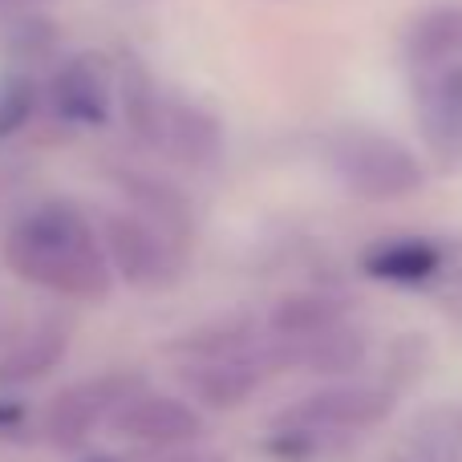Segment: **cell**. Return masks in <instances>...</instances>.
<instances>
[{"label": "cell", "instance_id": "8fae6325", "mask_svg": "<svg viewBox=\"0 0 462 462\" xmlns=\"http://www.w3.org/2000/svg\"><path fill=\"white\" fill-rule=\"evenodd\" d=\"M263 357L268 369H304V374H353L365 361V337L341 320V325L325 328L312 337H296V341H272L263 337Z\"/></svg>", "mask_w": 462, "mask_h": 462}, {"label": "cell", "instance_id": "9a60e30c", "mask_svg": "<svg viewBox=\"0 0 462 462\" xmlns=\"http://www.w3.org/2000/svg\"><path fill=\"white\" fill-rule=\"evenodd\" d=\"M349 320V304L337 300L328 292H296L284 296V300L272 309L268 317V333L272 341H296V337H312V333H325V328L341 325Z\"/></svg>", "mask_w": 462, "mask_h": 462}, {"label": "cell", "instance_id": "8992f818", "mask_svg": "<svg viewBox=\"0 0 462 462\" xmlns=\"http://www.w3.org/2000/svg\"><path fill=\"white\" fill-rule=\"evenodd\" d=\"M138 390H146V382L126 369H110V374L86 377V382L61 390L45 410V439L57 450H78L89 434L102 422H110L118 414L122 402H130Z\"/></svg>", "mask_w": 462, "mask_h": 462}, {"label": "cell", "instance_id": "44dd1931", "mask_svg": "<svg viewBox=\"0 0 462 462\" xmlns=\"http://www.w3.org/2000/svg\"><path fill=\"white\" fill-rule=\"evenodd\" d=\"M86 462H110V458H86Z\"/></svg>", "mask_w": 462, "mask_h": 462}, {"label": "cell", "instance_id": "e0dca14e", "mask_svg": "<svg viewBox=\"0 0 462 462\" xmlns=\"http://www.w3.org/2000/svg\"><path fill=\"white\" fill-rule=\"evenodd\" d=\"M32 110H37V86L29 78L13 73V78L0 81V138L16 134L32 118Z\"/></svg>", "mask_w": 462, "mask_h": 462}, {"label": "cell", "instance_id": "9c48e42d", "mask_svg": "<svg viewBox=\"0 0 462 462\" xmlns=\"http://www.w3.org/2000/svg\"><path fill=\"white\" fill-rule=\"evenodd\" d=\"M114 106H118V81L110 65L94 53L69 57L49 81V110L65 126H106L114 118Z\"/></svg>", "mask_w": 462, "mask_h": 462}, {"label": "cell", "instance_id": "6da1fadb", "mask_svg": "<svg viewBox=\"0 0 462 462\" xmlns=\"http://www.w3.org/2000/svg\"><path fill=\"white\" fill-rule=\"evenodd\" d=\"M5 263L29 284L81 304L106 300L114 288L97 227L69 199H49L24 211L5 236Z\"/></svg>", "mask_w": 462, "mask_h": 462}, {"label": "cell", "instance_id": "ba28073f", "mask_svg": "<svg viewBox=\"0 0 462 462\" xmlns=\"http://www.w3.org/2000/svg\"><path fill=\"white\" fill-rule=\"evenodd\" d=\"M414 73V118L426 151L442 167H462V61L418 65Z\"/></svg>", "mask_w": 462, "mask_h": 462}, {"label": "cell", "instance_id": "ac0fdd59", "mask_svg": "<svg viewBox=\"0 0 462 462\" xmlns=\"http://www.w3.org/2000/svg\"><path fill=\"white\" fill-rule=\"evenodd\" d=\"M159 462H227L224 455H195V450H179V455H167Z\"/></svg>", "mask_w": 462, "mask_h": 462}, {"label": "cell", "instance_id": "d6986e66", "mask_svg": "<svg viewBox=\"0 0 462 462\" xmlns=\"http://www.w3.org/2000/svg\"><path fill=\"white\" fill-rule=\"evenodd\" d=\"M45 0H0V13H24V8H37Z\"/></svg>", "mask_w": 462, "mask_h": 462}, {"label": "cell", "instance_id": "30bf717a", "mask_svg": "<svg viewBox=\"0 0 462 462\" xmlns=\"http://www.w3.org/2000/svg\"><path fill=\"white\" fill-rule=\"evenodd\" d=\"M110 426L114 434L130 442H146V447H187L203 434V414L195 402L175 398V393L138 390L134 398L118 406Z\"/></svg>", "mask_w": 462, "mask_h": 462}, {"label": "cell", "instance_id": "52a82bcc", "mask_svg": "<svg viewBox=\"0 0 462 462\" xmlns=\"http://www.w3.org/2000/svg\"><path fill=\"white\" fill-rule=\"evenodd\" d=\"M268 357H263V337L255 333L252 341L236 345V349L219 353H195L183 357L179 377H183L187 393L199 402L203 410H236L252 398L268 377Z\"/></svg>", "mask_w": 462, "mask_h": 462}, {"label": "cell", "instance_id": "3957f363", "mask_svg": "<svg viewBox=\"0 0 462 462\" xmlns=\"http://www.w3.org/2000/svg\"><path fill=\"white\" fill-rule=\"evenodd\" d=\"M325 159L328 175L345 187L349 195L369 203H393L410 199L426 187V167L406 143L393 134L369 126H341L325 138Z\"/></svg>", "mask_w": 462, "mask_h": 462}, {"label": "cell", "instance_id": "2e32d148", "mask_svg": "<svg viewBox=\"0 0 462 462\" xmlns=\"http://www.w3.org/2000/svg\"><path fill=\"white\" fill-rule=\"evenodd\" d=\"M65 349H69V328L57 325V320H45L0 361V382L5 385L37 382V377H45L65 357Z\"/></svg>", "mask_w": 462, "mask_h": 462}, {"label": "cell", "instance_id": "ffe728a7", "mask_svg": "<svg viewBox=\"0 0 462 462\" xmlns=\"http://www.w3.org/2000/svg\"><path fill=\"white\" fill-rule=\"evenodd\" d=\"M385 462H430V458H418V455H398V458H385Z\"/></svg>", "mask_w": 462, "mask_h": 462}, {"label": "cell", "instance_id": "5b68a950", "mask_svg": "<svg viewBox=\"0 0 462 462\" xmlns=\"http://www.w3.org/2000/svg\"><path fill=\"white\" fill-rule=\"evenodd\" d=\"M393 390L385 385H357V382H337L325 390L309 393V398L292 402L272 418L280 430H309L320 439H357L361 430H374L393 414Z\"/></svg>", "mask_w": 462, "mask_h": 462}, {"label": "cell", "instance_id": "4fadbf2b", "mask_svg": "<svg viewBox=\"0 0 462 462\" xmlns=\"http://www.w3.org/2000/svg\"><path fill=\"white\" fill-rule=\"evenodd\" d=\"M122 191L130 199V211L146 216L151 224L171 231L175 239L191 244L195 236V211L187 203V195H179V187H171L159 175H122Z\"/></svg>", "mask_w": 462, "mask_h": 462}, {"label": "cell", "instance_id": "277c9868", "mask_svg": "<svg viewBox=\"0 0 462 462\" xmlns=\"http://www.w3.org/2000/svg\"><path fill=\"white\" fill-rule=\"evenodd\" d=\"M97 239H102L110 272L118 280H126L130 288L162 292V288H171L183 276L187 244L130 208L110 211V216L102 219V227H97Z\"/></svg>", "mask_w": 462, "mask_h": 462}, {"label": "cell", "instance_id": "7a4b0ae2", "mask_svg": "<svg viewBox=\"0 0 462 462\" xmlns=\"http://www.w3.org/2000/svg\"><path fill=\"white\" fill-rule=\"evenodd\" d=\"M118 106L138 143L151 146L162 159L191 171H211L224 159L227 138L216 114L195 97L162 86L159 78H151L138 65H130L118 78Z\"/></svg>", "mask_w": 462, "mask_h": 462}, {"label": "cell", "instance_id": "7c38bea8", "mask_svg": "<svg viewBox=\"0 0 462 462\" xmlns=\"http://www.w3.org/2000/svg\"><path fill=\"white\" fill-rule=\"evenodd\" d=\"M442 268H447V247L426 236H393L382 239V244H369L361 252V272L365 276L398 288L430 284V280L442 276Z\"/></svg>", "mask_w": 462, "mask_h": 462}, {"label": "cell", "instance_id": "5bb4252c", "mask_svg": "<svg viewBox=\"0 0 462 462\" xmlns=\"http://www.w3.org/2000/svg\"><path fill=\"white\" fill-rule=\"evenodd\" d=\"M406 61H410V69L462 61V5H434L410 24Z\"/></svg>", "mask_w": 462, "mask_h": 462}]
</instances>
